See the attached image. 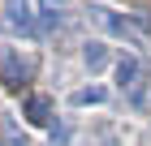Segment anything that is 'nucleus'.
Masks as SVG:
<instances>
[{
    "label": "nucleus",
    "instance_id": "6",
    "mask_svg": "<svg viewBox=\"0 0 151 146\" xmlns=\"http://www.w3.org/2000/svg\"><path fill=\"white\" fill-rule=\"evenodd\" d=\"M104 99H108L104 86H82V90H73V103H78V108H86V103H104Z\"/></svg>",
    "mask_w": 151,
    "mask_h": 146
},
{
    "label": "nucleus",
    "instance_id": "9",
    "mask_svg": "<svg viewBox=\"0 0 151 146\" xmlns=\"http://www.w3.org/2000/svg\"><path fill=\"white\" fill-rule=\"evenodd\" d=\"M4 146H30V137H26L17 125H4Z\"/></svg>",
    "mask_w": 151,
    "mask_h": 146
},
{
    "label": "nucleus",
    "instance_id": "5",
    "mask_svg": "<svg viewBox=\"0 0 151 146\" xmlns=\"http://www.w3.org/2000/svg\"><path fill=\"white\" fill-rule=\"evenodd\" d=\"M26 120L30 125H52V99L47 95H30L26 99Z\"/></svg>",
    "mask_w": 151,
    "mask_h": 146
},
{
    "label": "nucleus",
    "instance_id": "2",
    "mask_svg": "<svg viewBox=\"0 0 151 146\" xmlns=\"http://www.w3.org/2000/svg\"><path fill=\"white\" fill-rule=\"evenodd\" d=\"M26 78H30V65H26L22 56H4V65H0V82L9 90H22Z\"/></svg>",
    "mask_w": 151,
    "mask_h": 146
},
{
    "label": "nucleus",
    "instance_id": "8",
    "mask_svg": "<svg viewBox=\"0 0 151 146\" xmlns=\"http://www.w3.org/2000/svg\"><path fill=\"white\" fill-rule=\"evenodd\" d=\"M65 4H69V0H39V9H43V22L52 26V22L60 17V9H65Z\"/></svg>",
    "mask_w": 151,
    "mask_h": 146
},
{
    "label": "nucleus",
    "instance_id": "1",
    "mask_svg": "<svg viewBox=\"0 0 151 146\" xmlns=\"http://www.w3.org/2000/svg\"><path fill=\"white\" fill-rule=\"evenodd\" d=\"M91 17H95L99 26H108L112 34L129 39L134 47H142V43H147V34H151V22L142 17V13H134V17H116L112 9H104V4H91Z\"/></svg>",
    "mask_w": 151,
    "mask_h": 146
},
{
    "label": "nucleus",
    "instance_id": "3",
    "mask_svg": "<svg viewBox=\"0 0 151 146\" xmlns=\"http://www.w3.org/2000/svg\"><path fill=\"white\" fill-rule=\"evenodd\" d=\"M4 26H9V30H22V34H30V30H35L26 0H9V4H4Z\"/></svg>",
    "mask_w": 151,
    "mask_h": 146
},
{
    "label": "nucleus",
    "instance_id": "4",
    "mask_svg": "<svg viewBox=\"0 0 151 146\" xmlns=\"http://www.w3.org/2000/svg\"><path fill=\"white\" fill-rule=\"evenodd\" d=\"M116 82H121V90H125L129 99H138V60L134 56H125L116 65Z\"/></svg>",
    "mask_w": 151,
    "mask_h": 146
},
{
    "label": "nucleus",
    "instance_id": "7",
    "mask_svg": "<svg viewBox=\"0 0 151 146\" xmlns=\"http://www.w3.org/2000/svg\"><path fill=\"white\" fill-rule=\"evenodd\" d=\"M82 60H86V65H91V73H95V69H104V60H108V47H104V43H86Z\"/></svg>",
    "mask_w": 151,
    "mask_h": 146
}]
</instances>
